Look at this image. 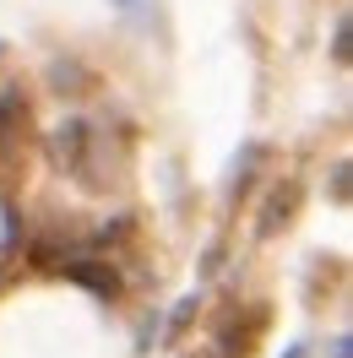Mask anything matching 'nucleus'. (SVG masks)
Instances as JSON below:
<instances>
[{
  "label": "nucleus",
  "instance_id": "1",
  "mask_svg": "<svg viewBox=\"0 0 353 358\" xmlns=\"http://www.w3.org/2000/svg\"><path fill=\"white\" fill-rule=\"evenodd\" d=\"M88 147H92V131L82 125V120H71V125L55 131V163H66V169H76V174H88Z\"/></svg>",
  "mask_w": 353,
  "mask_h": 358
},
{
  "label": "nucleus",
  "instance_id": "2",
  "mask_svg": "<svg viewBox=\"0 0 353 358\" xmlns=\"http://www.w3.org/2000/svg\"><path fill=\"white\" fill-rule=\"evenodd\" d=\"M60 271H66L71 282L92 288L98 299H114V293H120V271H114V266H104V261H66Z\"/></svg>",
  "mask_w": 353,
  "mask_h": 358
},
{
  "label": "nucleus",
  "instance_id": "3",
  "mask_svg": "<svg viewBox=\"0 0 353 358\" xmlns=\"http://www.w3.org/2000/svg\"><path fill=\"white\" fill-rule=\"evenodd\" d=\"M120 11H125L131 22H141V27H147V22L158 17V0H120Z\"/></svg>",
  "mask_w": 353,
  "mask_h": 358
},
{
  "label": "nucleus",
  "instance_id": "4",
  "mask_svg": "<svg viewBox=\"0 0 353 358\" xmlns=\"http://www.w3.org/2000/svg\"><path fill=\"white\" fill-rule=\"evenodd\" d=\"M353 33H348V22H342V27H337V60H348V55H353Z\"/></svg>",
  "mask_w": 353,
  "mask_h": 358
}]
</instances>
